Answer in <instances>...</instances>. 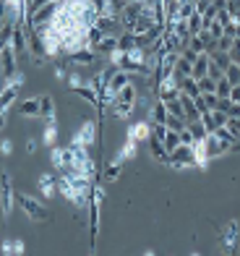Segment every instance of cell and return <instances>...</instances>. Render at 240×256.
Returning a JSON list of instances; mask_svg holds the SVG:
<instances>
[{
    "instance_id": "cell-14",
    "label": "cell",
    "mask_w": 240,
    "mask_h": 256,
    "mask_svg": "<svg viewBox=\"0 0 240 256\" xmlns=\"http://www.w3.org/2000/svg\"><path fill=\"white\" fill-rule=\"evenodd\" d=\"M37 188H39V194L44 196V199H52V196L58 194V180H55L52 176H47V172H42L39 180H37Z\"/></svg>"
},
{
    "instance_id": "cell-29",
    "label": "cell",
    "mask_w": 240,
    "mask_h": 256,
    "mask_svg": "<svg viewBox=\"0 0 240 256\" xmlns=\"http://www.w3.org/2000/svg\"><path fill=\"white\" fill-rule=\"evenodd\" d=\"M175 78H186V76H193V63L191 60H186V58L180 55V60H178V66H175V74H173Z\"/></svg>"
},
{
    "instance_id": "cell-36",
    "label": "cell",
    "mask_w": 240,
    "mask_h": 256,
    "mask_svg": "<svg viewBox=\"0 0 240 256\" xmlns=\"http://www.w3.org/2000/svg\"><path fill=\"white\" fill-rule=\"evenodd\" d=\"M233 44H235V37H230V34H222V37L217 40V50L230 52V50H233Z\"/></svg>"
},
{
    "instance_id": "cell-11",
    "label": "cell",
    "mask_w": 240,
    "mask_h": 256,
    "mask_svg": "<svg viewBox=\"0 0 240 256\" xmlns=\"http://www.w3.org/2000/svg\"><path fill=\"white\" fill-rule=\"evenodd\" d=\"M18 115L21 118H42V104H39V94L37 97H26L18 102Z\"/></svg>"
},
{
    "instance_id": "cell-42",
    "label": "cell",
    "mask_w": 240,
    "mask_h": 256,
    "mask_svg": "<svg viewBox=\"0 0 240 256\" xmlns=\"http://www.w3.org/2000/svg\"><path fill=\"white\" fill-rule=\"evenodd\" d=\"M209 32H212V37H214V40H220L222 34H225V26L220 24V21H214V24L209 26Z\"/></svg>"
},
{
    "instance_id": "cell-4",
    "label": "cell",
    "mask_w": 240,
    "mask_h": 256,
    "mask_svg": "<svg viewBox=\"0 0 240 256\" xmlns=\"http://www.w3.org/2000/svg\"><path fill=\"white\" fill-rule=\"evenodd\" d=\"M71 144L73 146H94L97 144V123L91 120V118H86V120H81V126H78V131L73 134V138H71Z\"/></svg>"
},
{
    "instance_id": "cell-34",
    "label": "cell",
    "mask_w": 240,
    "mask_h": 256,
    "mask_svg": "<svg viewBox=\"0 0 240 256\" xmlns=\"http://www.w3.org/2000/svg\"><path fill=\"white\" fill-rule=\"evenodd\" d=\"M199 89H201V94H207V92H217V81L212 76H201L199 78Z\"/></svg>"
},
{
    "instance_id": "cell-25",
    "label": "cell",
    "mask_w": 240,
    "mask_h": 256,
    "mask_svg": "<svg viewBox=\"0 0 240 256\" xmlns=\"http://www.w3.org/2000/svg\"><path fill=\"white\" fill-rule=\"evenodd\" d=\"M39 104H42V118L52 120L55 118V100H52V94H39Z\"/></svg>"
},
{
    "instance_id": "cell-12",
    "label": "cell",
    "mask_w": 240,
    "mask_h": 256,
    "mask_svg": "<svg viewBox=\"0 0 240 256\" xmlns=\"http://www.w3.org/2000/svg\"><path fill=\"white\" fill-rule=\"evenodd\" d=\"M146 144H149V154H152V160H157V162H162V165H167V162H170V152H167V146L162 144V138L152 136Z\"/></svg>"
},
{
    "instance_id": "cell-24",
    "label": "cell",
    "mask_w": 240,
    "mask_h": 256,
    "mask_svg": "<svg viewBox=\"0 0 240 256\" xmlns=\"http://www.w3.org/2000/svg\"><path fill=\"white\" fill-rule=\"evenodd\" d=\"M94 50L99 52V55H112L118 50V37H102L97 44H94Z\"/></svg>"
},
{
    "instance_id": "cell-19",
    "label": "cell",
    "mask_w": 240,
    "mask_h": 256,
    "mask_svg": "<svg viewBox=\"0 0 240 256\" xmlns=\"http://www.w3.org/2000/svg\"><path fill=\"white\" fill-rule=\"evenodd\" d=\"M209 66H212V58L209 52H201L196 60H193V78H201V76H207L209 74Z\"/></svg>"
},
{
    "instance_id": "cell-40",
    "label": "cell",
    "mask_w": 240,
    "mask_h": 256,
    "mask_svg": "<svg viewBox=\"0 0 240 256\" xmlns=\"http://www.w3.org/2000/svg\"><path fill=\"white\" fill-rule=\"evenodd\" d=\"M105 199H107L105 188H102V186H94V194H91V202H94V204H102Z\"/></svg>"
},
{
    "instance_id": "cell-28",
    "label": "cell",
    "mask_w": 240,
    "mask_h": 256,
    "mask_svg": "<svg viewBox=\"0 0 240 256\" xmlns=\"http://www.w3.org/2000/svg\"><path fill=\"white\" fill-rule=\"evenodd\" d=\"M24 251H26L24 240H5V243H3V254H5V256H21Z\"/></svg>"
},
{
    "instance_id": "cell-26",
    "label": "cell",
    "mask_w": 240,
    "mask_h": 256,
    "mask_svg": "<svg viewBox=\"0 0 240 256\" xmlns=\"http://www.w3.org/2000/svg\"><path fill=\"white\" fill-rule=\"evenodd\" d=\"M118 50H123V52L136 50V34L133 32H123L120 34V37H118Z\"/></svg>"
},
{
    "instance_id": "cell-7",
    "label": "cell",
    "mask_w": 240,
    "mask_h": 256,
    "mask_svg": "<svg viewBox=\"0 0 240 256\" xmlns=\"http://www.w3.org/2000/svg\"><path fill=\"white\" fill-rule=\"evenodd\" d=\"M204 146H207V152H209V160H217V157H225V154H230V142H225V138H220L217 134H209L207 138H204Z\"/></svg>"
},
{
    "instance_id": "cell-48",
    "label": "cell",
    "mask_w": 240,
    "mask_h": 256,
    "mask_svg": "<svg viewBox=\"0 0 240 256\" xmlns=\"http://www.w3.org/2000/svg\"><path fill=\"white\" fill-rule=\"evenodd\" d=\"M10 152H13V144H10L8 138H3V154H10Z\"/></svg>"
},
{
    "instance_id": "cell-27",
    "label": "cell",
    "mask_w": 240,
    "mask_h": 256,
    "mask_svg": "<svg viewBox=\"0 0 240 256\" xmlns=\"http://www.w3.org/2000/svg\"><path fill=\"white\" fill-rule=\"evenodd\" d=\"M209 58H212V63H214V66H220V68H222V71H227V66L233 63L230 52H225V50H212Z\"/></svg>"
},
{
    "instance_id": "cell-16",
    "label": "cell",
    "mask_w": 240,
    "mask_h": 256,
    "mask_svg": "<svg viewBox=\"0 0 240 256\" xmlns=\"http://www.w3.org/2000/svg\"><path fill=\"white\" fill-rule=\"evenodd\" d=\"M167 115H170V110H167V104H165L162 100L152 102V108H149V120H152V123H165Z\"/></svg>"
},
{
    "instance_id": "cell-3",
    "label": "cell",
    "mask_w": 240,
    "mask_h": 256,
    "mask_svg": "<svg viewBox=\"0 0 240 256\" xmlns=\"http://www.w3.org/2000/svg\"><path fill=\"white\" fill-rule=\"evenodd\" d=\"M170 168H175V170H183V168H193L196 165V152H193V146L191 144H180L175 146L173 152H170V162H167Z\"/></svg>"
},
{
    "instance_id": "cell-20",
    "label": "cell",
    "mask_w": 240,
    "mask_h": 256,
    "mask_svg": "<svg viewBox=\"0 0 240 256\" xmlns=\"http://www.w3.org/2000/svg\"><path fill=\"white\" fill-rule=\"evenodd\" d=\"M42 142H44V146H58V123H55V118L52 120H47V128H44V134H42Z\"/></svg>"
},
{
    "instance_id": "cell-45",
    "label": "cell",
    "mask_w": 240,
    "mask_h": 256,
    "mask_svg": "<svg viewBox=\"0 0 240 256\" xmlns=\"http://www.w3.org/2000/svg\"><path fill=\"white\" fill-rule=\"evenodd\" d=\"M227 10L235 16V14H240V0H227Z\"/></svg>"
},
{
    "instance_id": "cell-5",
    "label": "cell",
    "mask_w": 240,
    "mask_h": 256,
    "mask_svg": "<svg viewBox=\"0 0 240 256\" xmlns=\"http://www.w3.org/2000/svg\"><path fill=\"white\" fill-rule=\"evenodd\" d=\"M157 97L162 100V102L178 100V97H180V81H178L175 76H165V78L157 84Z\"/></svg>"
},
{
    "instance_id": "cell-6",
    "label": "cell",
    "mask_w": 240,
    "mask_h": 256,
    "mask_svg": "<svg viewBox=\"0 0 240 256\" xmlns=\"http://www.w3.org/2000/svg\"><path fill=\"white\" fill-rule=\"evenodd\" d=\"M18 92H21V74L16 78H10L5 81V86H3V94H0V104H3V115L10 110V104H13L18 100Z\"/></svg>"
},
{
    "instance_id": "cell-15",
    "label": "cell",
    "mask_w": 240,
    "mask_h": 256,
    "mask_svg": "<svg viewBox=\"0 0 240 256\" xmlns=\"http://www.w3.org/2000/svg\"><path fill=\"white\" fill-rule=\"evenodd\" d=\"M118 100H120V102H128V104H139V102H141V89L131 81L128 86H123V89L118 92Z\"/></svg>"
},
{
    "instance_id": "cell-30",
    "label": "cell",
    "mask_w": 240,
    "mask_h": 256,
    "mask_svg": "<svg viewBox=\"0 0 240 256\" xmlns=\"http://www.w3.org/2000/svg\"><path fill=\"white\" fill-rule=\"evenodd\" d=\"M162 144L167 146V152H173L175 146L183 144V142H180V131H173V128H170V131L165 134V138H162Z\"/></svg>"
},
{
    "instance_id": "cell-1",
    "label": "cell",
    "mask_w": 240,
    "mask_h": 256,
    "mask_svg": "<svg viewBox=\"0 0 240 256\" xmlns=\"http://www.w3.org/2000/svg\"><path fill=\"white\" fill-rule=\"evenodd\" d=\"M18 206L31 222H47L50 220V212L47 206H42V202H37L34 196H26V194H18Z\"/></svg>"
},
{
    "instance_id": "cell-21",
    "label": "cell",
    "mask_w": 240,
    "mask_h": 256,
    "mask_svg": "<svg viewBox=\"0 0 240 256\" xmlns=\"http://www.w3.org/2000/svg\"><path fill=\"white\" fill-rule=\"evenodd\" d=\"M131 81H133V76H131L128 71H123V68H118V71L112 74V78H110V86L115 89V92H120L123 86H128Z\"/></svg>"
},
{
    "instance_id": "cell-10",
    "label": "cell",
    "mask_w": 240,
    "mask_h": 256,
    "mask_svg": "<svg viewBox=\"0 0 240 256\" xmlns=\"http://www.w3.org/2000/svg\"><path fill=\"white\" fill-rule=\"evenodd\" d=\"M128 138H133V142H139V144H146L152 138V120H136V123H131Z\"/></svg>"
},
{
    "instance_id": "cell-33",
    "label": "cell",
    "mask_w": 240,
    "mask_h": 256,
    "mask_svg": "<svg viewBox=\"0 0 240 256\" xmlns=\"http://www.w3.org/2000/svg\"><path fill=\"white\" fill-rule=\"evenodd\" d=\"M188 26H191V34H193V37H196V34L204 29V16L199 14V10H196V14H193V16L188 18Z\"/></svg>"
},
{
    "instance_id": "cell-32",
    "label": "cell",
    "mask_w": 240,
    "mask_h": 256,
    "mask_svg": "<svg viewBox=\"0 0 240 256\" xmlns=\"http://www.w3.org/2000/svg\"><path fill=\"white\" fill-rule=\"evenodd\" d=\"M199 100L204 102L207 110H217V104H220V94H217V92H207V94H201Z\"/></svg>"
},
{
    "instance_id": "cell-37",
    "label": "cell",
    "mask_w": 240,
    "mask_h": 256,
    "mask_svg": "<svg viewBox=\"0 0 240 256\" xmlns=\"http://www.w3.org/2000/svg\"><path fill=\"white\" fill-rule=\"evenodd\" d=\"M230 92H233V84L222 76L220 81H217V94H220V97H230Z\"/></svg>"
},
{
    "instance_id": "cell-41",
    "label": "cell",
    "mask_w": 240,
    "mask_h": 256,
    "mask_svg": "<svg viewBox=\"0 0 240 256\" xmlns=\"http://www.w3.org/2000/svg\"><path fill=\"white\" fill-rule=\"evenodd\" d=\"M191 48L196 50V52H207V44H204V40L199 37V34H196V37L191 40Z\"/></svg>"
},
{
    "instance_id": "cell-2",
    "label": "cell",
    "mask_w": 240,
    "mask_h": 256,
    "mask_svg": "<svg viewBox=\"0 0 240 256\" xmlns=\"http://www.w3.org/2000/svg\"><path fill=\"white\" fill-rule=\"evenodd\" d=\"M58 8H60V0L39 6L37 10H31V14H29L26 24H29L31 29H44V26H50V24H52V18H55V14H58Z\"/></svg>"
},
{
    "instance_id": "cell-35",
    "label": "cell",
    "mask_w": 240,
    "mask_h": 256,
    "mask_svg": "<svg viewBox=\"0 0 240 256\" xmlns=\"http://www.w3.org/2000/svg\"><path fill=\"white\" fill-rule=\"evenodd\" d=\"M65 81H68V86H71V89H78V86L89 84V78H84L81 74H76V71H73V74H68V78H65Z\"/></svg>"
},
{
    "instance_id": "cell-44",
    "label": "cell",
    "mask_w": 240,
    "mask_h": 256,
    "mask_svg": "<svg viewBox=\"0 0 240 256\" xmlns=\"http://www.w3.org/2000/svg\"><path fill=\"white\" fill-rule=\"evenodd\" d=\"M37 144H39L37 138L29 136V138H26V154H34V152H37Z\"/></svg>"
},
{
    "instance_id": "cell-22",
    "label": "cell",
    "mask_w": 240,
    "mask_h": 256,
    "mask_svg": "<svg viewBox=\"0 0 240 256\" xmlns=\"http://www.w3.org/2000/svg\"><path fill=\"white\" fill-rule=\"evenodd\" d=\"M136 152H139V142H133V138H128L123 146H120V152L115 154V160H120V162H128V160H133L136 157Z\"/></svg>"
},
{
    "instance_id": "cell-9",
    "label": "cell",
    "mask_w": 240,
    "mask_h": 256,
    "mask_svg": "<svg viewBox=\"0 0 240 256\" xmlns=\"http://www.w3.org/2000/svg\"><path fill=\"white\" fill-rule=\"evenodd\" d=\"M71 66H91L99 58V52L94 50V48H81V50H76V52H71V55H63Z\"/></svg>"
},
{
    "instance_id": "cell-23",
    "label": "cell",
    "mask_w": 240,
    "mask_h": 256,
    "mask_svg": "<svg viewBox=\"0 0 240 256\" xmlns=\"http://www.w3.org/2000/svg\"><path fill=\"white\" fill-rule=\"evenodd\" d=\"M120 172H123V162L120 160H112L110 165L105 168V172H102V178H105V183H115L120 178Z\"/></svg>"
},
{
    "instance_id": "cell-47",
    "label": "cell",
    "mask_w": 240,
    "mask_h": 256,
    "mask_svg": "<svg viewBox=\"0 0 240 256\" xmlns=\"http://www.w3.org/2000/svg\"><path fill=\"white\" fill-rule=\"evenodd\" d=\"M230 118H240V102H233V108H230Z\"/></svg>"
},
{
    "instance_id": "cell-18",
    "label": "cell",
    "mask_w": 240,
    "mask_h": 256,
    "mask_svg": "<svg viewBox=\"0 0 240 256\" xmlns=\"http://www.w3.org/2000/svg\"><path fill=\"white\" fill-rule=\"evenodd\" d=\"M180 81V92L183 94H188V97H201V89H199V78H193V76H186V78H178Z\"/></svg>"
},
{
    "instance_id": "cell-8",
    "label": "cell",
    "mask_w": 240,
    "mask_h": 256,
    "mask_svg": "<svg viewBox=\"0 0 240 256\" xmlns=\"http://www.w3.org/2000/svg\"><path fill=\"white\" fill-rule=\"evenodd\" d=\"M0 58H3V81H10V78H16L18 71H16V50H13V44H3V52H0Z\"/></svg>"
},
{
    "instance_id": "cell-38",
    "label": "cell",
    "mask_w": 240,
    "mask_h": 256,
    "mask_svg": "<svg viewBox=\"0 0 240 256\" xmlns=\"http://www.w3.org/2000/svg\"><path fill=\"white\" fill-rule=\"evenodd\" d=\"M167 128H173V131H183V128H186L188 123L186 120H183V118H178V115H167Z\"/></svg>"
},
{
    "instance_id": "cell-13",
    "label": "cell",
    "mask_w": 240,
    "mask_h": 256,
    "mask_svg": "<svg viewBox=\"0 0 240 256\" xmlns=\"http://www.w3.org/2000/svg\"><path fill=\"white\" fill-rule=\"evenodd\" d=\"M133 110H136V104H128V102L115 100V102L107 108V115H110V118H118V120H125V118H131V115H133Z\"/></svg>"
},
{
    "instance_id": "cell-31",
    "label": "cell",
    "mask_w": 240,
    "mask_h": 256,
    "mask_svg": "<svg viewBox=\"0 0 240 256\" xmlns=\"http://www.w3.org/2000/svg\"><path fill=\"white\" fill-rule=\"evenodd\" d=\"M225 78L230 81V84H240V63H230L227 66V71H225Z\"/></svg>"
},
{
    "instance_id": "cell-17",
    "label": "cell",
    "mask_w": 240,
    "mask_h": 256,
    "mask_svg": "<svg viewBox=\"0 0 240 256\" xmlns=\"http://www.w3.org/2000/svg\"><path fill=\"white\" fill-rule=\"evenodd\" d=\"M13 202H18V196L13 194V186H3V196H0V206H3V214L8 217L13 212Z\"/></svg>"
},
{
    "instance_id": "cell-43",
    "label": "cell",
    "mask_w": 240,
    "mask_h": 256,
    "mask_svg": "<svg viewBox=\"0 0 240 256\" xmlns=\"http://www.w3.org/2000/svg\"><path fill=\"white\" fill-rule=\"evenodd\" d=\"M207 76H212L214 81H220V78L225 76V71H222L220 66H214V63H212V66H209V74H207Z\"/></svg>"
},
{
    "instance_id": "cell-49",
    "label": "cell",
    "mask_w": 240,
    "mask_h": 256,
    "mask_svg": "<svg viewBox=\"0 0 240 256\" xmlns=\"http://www.w3.org/2000/svg\"><path fill=\"white\" fill-rule=\"evenodd\" d=\"M212 6H214L217 10H222V8H227V0H212Z\"/></svg>"
},
{
    "instance_id": "cell-39",
    "label": "cell",
    "mask_w": 240,
    "mask_h": 256,
    "mask_svg": "<svg viewBox=\"0 0 240 256\" xmlns=\"http://www.w3.org/2000/svg\"><path fill=\"white\" fill-rule=\"evenodd\" d=\"M180 142H183V144H191V146H196V138H193V131H191L188 126L180 131Z\"/></svg>"
},
{
    "instance_id": "cell-46",
    "label": "cell",
    "mask_w": 240,
    "mask_h": 256,
    "mask_svg": "<svg viewBox=\"0 0 240 256\" xmlns=\"http://www.w3.org/2000/svg\"><path fill=\"white\" fill-rule=\"evenodd\" d=\"M230 100H233V102H240V84H233V92H230Z\"/></svg>"
}]
</instances>
